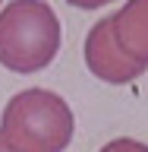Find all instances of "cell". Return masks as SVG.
I'll return each mask as SVG.
<instances>
[{
  "label": "cell",
  "instance_id": "1",
  "mask_svg": "<svg viewBox=\"0 0 148 152\" xmlns=\"http://www.w3.org/2000/svg\"><path fill=\"white\" fill-rule=\"evenodd\" d=\"M73 130V108L51 89H25L13 95L0 117V136L13 152H63Z\"/></svg>",
  "mask_w": 148,
  "mask_h": 152
},
{
  "label": "cell",
  "instance_id": "2",
  "mask_svg": "<svg viewBox=\"0 0 148 152\" xmlns=\"http://www.w3.org/2000/svg\"><path fill=\"white\" fill-rule=\"evenodd\" d=\"M60 51V22L47 3L19 0L0 10V64L13 73H38Z\"/></svg>",
  "mask_w": 148,
  "mask_h": 152
},
{
  "label": "cell",
  "instance_id": "3",
  "mask_svg": "<svg viewBox=\"0 0 148 152\" xmlns=\"http://www.w3.org/2000/svg\"><path fill=\"white\" fill-rule=\"evenodd\" d=\"M85 66L101 83H110V86H126V83H132V79H139L145 73V64L129 57V51L117 38L110 16L101 19L88 32V38H85Z\"/></svg>",
  "mask_w": 148,
  "mask_h": 152
},
{
  "label": "cell",
  "instance_id": "4",
  "mask_svg": "<svg viewBox=\"0 0 148 152\" xmlns=\"http://www.w3.org/2000/svg\"><path fill=\"white\" fill-rule=\"evenodd\" d=\"M145 19H148V3L145 0H132L123 10H117L110 16L113 32L123 41V48L129 51V57H136L139 64L148 66V41H145Z\"/></svg>",
  "mask_w": 148,
  "mask_h": 152
},
{
  "label": "cell",
  "instance_id": "5",
  "mask_svg": "<svg viewBox=\"0 0 148 152\" xmlns=\"http://www.w3.org/2000/svg\"><path fill=\"white\" fill-rule=\"evenodd\" d=\"M101 152H148V146L132 140V136H120V140H110Z\"/></svg>",
  "mask_w": 148,
  "mask_h": 152
},
{
  "label": "cell",
  "instance_id": "6",
  "mask_svg": "<svg viewBox=\"0 0 148 152\" xmlns=\"http://www.w3.org/2000/svg\"><path fill=\"white\" fill-rule=\"evenodd\" d=\"M0 152H13V149L6 146V142H3V136H0Z\"/></svg>",
  "mask_w": 148,
  "mask_h": 152
}]
</instances>
